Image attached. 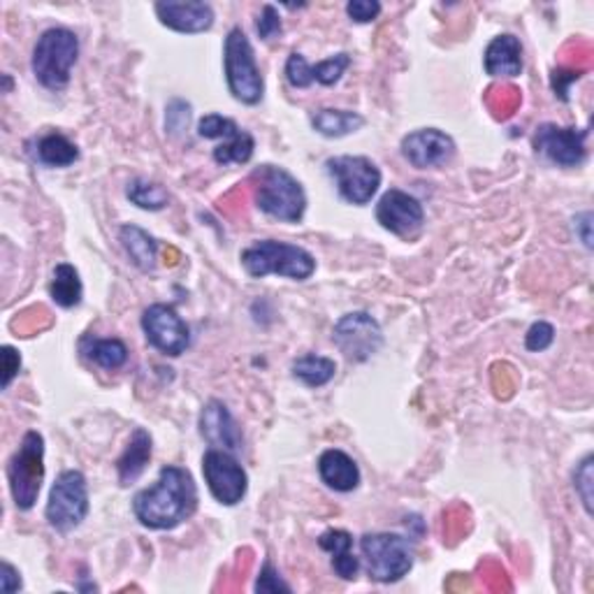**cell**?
<instances>
[{
    "mask_svg": "<svg viewBox=\"0 0 594 594\" xmlns=\"http://www.w3.org/2000/svg\"><path fill=\"white\" fill-rule=\"evenodd\" d=\"M198 509V486L184 467H163L158 481L135 494L133 513L147 530H175Z\"/></svg>",
    "mask_w": 594,
    "mask_h": 594,
    "instance_id": "6da1fadb",
    "label": "cell"
},
{
    "mask_svg": "<svg viewBox=\"0 0 594 594\" xmlns=\"http://www.w3.org/2000/svg\"><path fill=\"white\" fill-rule=\"evenodd\" d=\"M256 181V205L268 217L283 223H300L306 211L302 184L279 165H260L251 177Z\"/></svg>",
    "mask_w": 594,
    "mask_h": 594,
    "instance_id": "7a4b0ae2",
    "label": "cell"
},
{
    "mask_svg": "<svg viewBox=\"0 0 594 594\" xmlns=\"http://www.w3.org/2000/svg\"><path fill=\"white\" fill-rule=\"evenodd\" d=\"M80 59V40L70 29H46L35 46L31 67L35 80L50 91H63Z\"/></svg>",
    "mask_w": 594,
    "mask_h": 594,
    "instance_id": "3957f363",
    "label": "cell"
},
{
    "mask_svg": "<svg viewBox=\"0 0 594 594\" xmlns=\"http://www.w3.org/2000/svg\"><path fill=\"white\" fill-rule=\"evenodd\" d=\"M242 265L253 279L279 274L293 281H306L316 272V258L298 244L260 240L242 251Z\"/></svg>",
    "mask_w": 594,
    "mask_h": 594,
    "instance_id": "277c9868",
    "label": "cell"
},
{
    "mask_svg": "<svg viewBox=\"0 0 594 594\" xmlns=\"http://www.w3.org/2000/svg\"><path fill=\"white\" fill-rule=\"evenodd\" d=\"M223 70L235 101H240L244 105H258L263 101L265 82L256 63L253 44L247 38V33L237 27L230 29L223 42Z\"/></svg>",
    "mask_w": 594,
    "mask_h": 594,
    "instance_id": "5b68a950",
    "label": "cell"
},
{
    "mask_svg": "<svg viewBox=\"0 0 594 594\" xmlns=\"http://www.w3.org/2000/svg\"><path fill=\"white\" fill-rule=\"evenodd\" d=\"M44 481V439L29 430L8 462V483L19 511H31L38 504Z\"/></svg>",
    "mask_w": 594,
    "mask_h": 594,
    "instance_id": "8992f818",
    "label": "cell"
},
{
    "mask_svg": "<svg viewBox=\"0 0 594 594\" xmlns=\"http://www.w3.org/2000/svg\"><path fill=\"white\" fill-rule=\"evenodd\" d=\"M367 574L376 583H397L414 569V545L407 536L372 532L361 539Z\"/></svg>",
    "mask_w": 594,
    "mask_h": 594,
    "instance_id": "52a82bcc",
    "label": "cell"
},
{
    "mask_svg": "<svg viewBox=\"0 0 594 594\" xmlns=\"http://www.w3.org/2000/svg\"><path fill=\"white\" fill-rule=\"evenodd\" d=\"M88 515V486L86 477L80 469H65L59 473L50 490V502H46L44 518L50 525L67 534L77 530Z\"/></svg>",
    "mask_w": 594,
    "mask_h": 594,
    "instance_id": "ba28073f",
    "label": "cell"
},
{
    "mask_svg": "<svg viewBox=\"0 0 594 594\" xmlns=\"http://www.w3.org/2000/svg\"><path fill=\"white\" fill-rule=\"evenodd\" d=\"M327 175L335 179L340 196L351 205H367L382 186V170L367 156H335L325 160Z\"/></svg>",
    "mask_w": 594,
    "mask_h": 594,
    "instance_id": "9c48e42d",
    "label": "cell"
},
{
    "mask_svg": "<svg viewBox=\"0 0 594 594\" xmlns=\"http://www.w3.org/2000/svg\"><path fill=\"white\" fill-rule=\"evenodd\" d=\"M202 477L211 492L223 507H237L247 497L249 477L244 467L235 460L232 454L221 448H209L202 456Z\"/></svg>",
    "mask_w": 594,
    "mask_h": 594,
    "instance_id": "30bf717a",
    "label": "cell"
},
{
    "mask_svg": "<svg viewBox=\"0 0 594 594\" xmlns=\"http://www.w3.org/2000/svg\"><path fill=\"white\" fill-rule=\"evenodd\" d=\"M332 342L344 353L351 363H365L382 348L384 332L367 312H353L337 321L332 330Z\"/></svg>",
    "mask_w": 594,
    "mask_h": 594,
    "instance_id": "8fae6325",
    "label": "cell"
},
{
    "mask_svg": "<svg viewBox=\"0 0 594 594\" xmlns=\"http://www.w3.org/2000/svg\"><path fill=\"white\" fill-rule=\"evenodd\" d=\"M198 133L205 139H221L219 147H213V160L219 165H244L253 158L256 139L251 133L237 126L232 118L221 114H207L200 118Z\"/></svg>",
    "mask_w": 594,
    "mask_h": 594,
    "instance_id": "7c38bea8",
    "label": "cell"
},
{
    "mask_svg": "<svg viewBox=\"0 0 594 594\" xmlns=\"http://www.w3.org/2000/svg\"><path fill=\"white\" fill-rule=\"evenodd\" d=\"M142 330H145L147 342L165 353V355H177L186 353V348L191 346V330H188L186 321L175 312V306L170 304H152L142 314Z\"/></svg>",
    "mask_w": 594,
    "mask_h": 594,
    "instance_id": "4fadbf2b",
    "label": "cell"
},
{
    "mask_svg": "<svg viewBox=\"0 0 594 594\" xmlns=\"http://www.w3.org/2000/svg\"><path fill=\"white\" fill-rule=\"evenodd\" d=\"M587 131L560 128L557 124H541L534 133V149L560 168H579L587 158Z\"/></svg>",
    "mask_w": 594,
    "mask_h": 594,
    "instance_id": "5bb4252c",
    "label": "cell"
},
{
    "mask_svg": "<svg viewBox=\"0 0 594 594\" xmlns=\"http://www.w3.org/2000/svg\"><path fill=\"white\" fill-rule=\"evenodd\" d=\"M402 156L416 170H433L450 163L456 156V142L439 128H420L402 139Z\"/></svg>",
    "mask_w": 594,
    "mask_h": 594,
    "instance_id": "9a60e30c",
    "label": "cell"
},
{
    "mask_svg": "<svg viewBox=\"0 0 594 594\" xmlns=\"http://www.w3.org/2000/svg\"><path fill=\"white\" fill-rule=\"evenodd\" d=\"M376 221L397 237H414L425 223V211L418 198L390 188L376 205Z\"/></svg>",
    "mask_w": 594,
    "mask_h": 594,
    "instance_id": "2e32d148",
    "label": "cell"
},
{
    "mask_svg": "<svg viewBox=\"0 0 594 594\" xmlns=\"http://www.w3.org/2000/svg\"><path fill=\"white\" fill-rule=\"evenodd\" d=\"M198 425H200V437L209 444V448H221L228 450V454L242 450L244 444L242 430L223 402L209 399L200 411Z\"/></svg>",
    "mask_w": 594,
    "mask_h": 594,
    "instance_id": "e0dca14e",
    "label": "cell"
},
{
    "mask_svg": "<svg viewBox=\"0 0 594 594\" xmlns=\"http://www.w3.org/2000/svg\"><path fill=\"white\" fill-rule=\"evenodd\" d=\"M348 65H351L348 54H337V56L325 59L316 65H309L302 54L293 52L286 61V80L293 88H306V86H312L314 82H319L323 86H332L344 77Z\"/></svg>",
    "mask_w": 594,
    "mask_h": 594,
    "instance_id": "ac0fdd59",
    "label": "cell"
},
{
    "mask_svg": "<svg viewBox=\"0 0 594 594\" xmlns=\"http://www.w3.org/2000/svg\"><path fill=\"white\" fill-rule=\"evenodd\" d=\"M156 14L163 27L186 35L205 33L213 27V8L200 0H186V3L165 0V3H156Z\"/></svg>",
    "mask_w": 594,
    "mask_h": 594,
    "instance_id": "d6986e66",
    "label": "cell"
},
{
    "mask_svg": "<svg viewBox=\"0 0 594 594\" xmlns=\"http://www.w3.org/2000/svg\"><path fill=\"white\" fill-rule=\"evenodd\" d=\"M319 477L335 492H353L361 486V469L348 454L340 448H327L319 458Z\"/></svg>",
    "mask_w": 594,
    "mask_h": 594,
    "instance_id": "ffe728a7",
    "label": "cell"
},
{
    "mask_svg": "<svg viewBox=\"0 0 594 594\" xmlns=\"http://www.w3.org/2000/svg\"><path fill=\"white\" fill-rule=\"evenodd\" d=\"M486 73L490 77H518L522 73V44L515 35L494 38L483 56Z\"/></svg>",
    "mask_w": 594,
    "mask_h": 594,
    "instance_id": "44dd1931",
    "label": "cell"
},
{
    "mask_svg": "<svg viewBox=\"0 0 594 594\" xmlns=\"http://www.w3.org/2000/svg\"><path fill=\"white\" fill-rule=\"evenodd\" d=\"M152 450H154V441L152 435L147 430H137L133 433L124 456L116 460V471H118V483L122 486H131L135 483L142 473H145L149 460H152Z\"/></svg>",
    "mask_w": 594,
    "mask_h": 594,
    "instance_id": "7402d4cb",
    "label": "cell"
},
{
    "mask_svg": "<svg viewBox=\"0 0 594 594\" xmlns=\"http://www.w3.org/2000/svg\"><path fill=\"white\" fill-rule=\"evenodd\" d=\"M319 545L332 555V569L344 581H355L361 572V560L353 555V536L346 530H327L319 536Z\"/></svg>",
    "mask_w": 594,
    "mask_h": 594,
    "instance_id": "603a6c76",
    "label": "cell"
},
{
    "mask_svg": "<svg viewBox=\"0 0 594 594\" xmlns=\"http://www.w3.org/2000/svg\"><path fill=\"white\" fill-rule=\"evenodd\" d=\"M118 242L124 244L131 263L139 270V272H152L156 268V258H158V244L154 237L142 230L139 226H124L118 230Z\"/></svg>",
    "mask_w": 594,
    "mask_h": 594,
    "instance_id": "cb8c5ba5",
    "label": "cell"
},
{
    "mask_svg": "<svg viewBox=\"0 0 594 594\" xmlns=\"http://www.w3.org/2000/svg\"><path fill=\"white\" fill-rule=\"evenodd\" d=\"M312 126L316 133L330 139L346 137L365 126V116L351 110H319L312 114Z\"/></svg>",
    "mask_w": 594,
    "mask_h": 594,
    "instance_id": "d4e9b609",
    "label": "cell"
},
{
    "mask_svg": "<svg viewBox=\"0 0 594 594\" xmlns=\"http://www.w3.org/2000/svg\"><path fill=\"white\" fill-rule=\"evenodd\" d=\"M50 295L63 309H73L82 302L84 286H82V279H80V272L75 265L59 263L54 268L52 283H50Z\"/></svg>",
    "mask_w": 594,
    "mask_h": 594,
    "instance_id": "484cf974",
    "label": "cell"
},
{
    "mask_svg": "<svg viewBox=\"0 0 594 594\" xmlns=\"http://www.w3.org/2000/svg\"><path fill=\"white\" fill-rule=\"evenodd\" d=\"M291 372H293V378H298V382L304 384L306 388H321L335 378L337 363L332 358H325V355L309 353L293 363Z\"/></svg>",
    "mask_w": 594,
    "mask_h": 594,
    "instance_id": "4316f807",
    "label": "cell"
},
{
    "mask_svg": "<svg viewBox=\"0 0 594 594\" xmlns=\"http://www.w3.org/2000/svg\"><path fill=\"white\" fill-rule=\"evenodd\" d=\"M35 158L42 165H50V168H67V165H73L80 158V149L65 135L50 133L38 139Z\"/></svg>",
    "mask_w": 594,
    "mask_h": 594,
    "instance_id": "83f0119b",
    "label": "cell"
},
{
    "mask_svg": "<svg viewBox=\"0 0 594 594\" xmlns=\"http://www.w3.org/2000/svg\"><path fill=\"white\" fill-rule=\"evenodd\" d=\"M82 353L91 363H96L103 369H118L128 361V346L122 340H96L84 337L82 340Z\"/></svg>",
    "mask_w": 594,
    "mask_h": 594,
    "instance_id": "f1b7e54d",
    "label": "cell"
},
{
    "mask_svg": "<svg viewBox=\"0 0 594 594\" xmlns=\"http://www.w3.org/2000/svg\"><path fill=\"white\" fill-rule=\"evenodd\" d=\"M126 198L139 207V209H147V211H160L168 207L170 202V196L168 191H165V188L156 181H149V179H133L126 188Z\"/></svg>",
    "mask_w": 594,
    "mask_h": 594,
    "instance_id": "f546056e",
    "label": "cell"
},
{
    "mask_svg": "<svg viewBox=\"0 0 594 594\" xmlns=\"http://www.w3.org/2000/svg\"><path fill=\"white\" fill-rule=\"evenodd\" d=\"M592 481H594V458L585 456L574 473V488H576V494L581 497V502H583L587 513H592V499H594V494H592L594 483Z\"/></svg>",
    "mask_w": 594,
    "mask_h": 594,
    "instance_id": "4dcf8cb0",
    "label": "cell"
},
{
    "mask_svg": "<svg viewBox=\"0 0 594 594\" xmlns=\"http://www.w3.org/2000/svg\"><path fill=\"white\" fill-rule=\"evenodd\" d=\"M555 342V327L545 321H536L525 335V348L532 353H541Z\"/></svg>",
    "mask_w": 594,
    "mask_h": 594,
    "instance_id": "1f68e13d",
    "label": "cell"
},
{
    "mask_svg": "<svg viewBox=\"0 0 594 594\" xmlns=\"http://www.w3.org/2000/svg\"><path fill=\"white\" fill-rule=\"evenodd\" d=\"M256 31L263 40H274L277 35H281V17L274 6H263V10H260Z\"/></svg>",
    "mask_w": 594,
    "mask_h": 594,
    "instance_id": "d6a6232c",
    "label": "cell"
},
{
    "mask_svg": "<svg viewBox=\"0 0 594 594\" xmlns=\"http://www.w3.org/2000/svg\"><path fill=\"white\" fill-rule=\"evenodd\" d=\"M346 14L355 23H372L382 14V3H376V0H351L346 6Z\"/></svg>",
    "mask_w": 594,
    "mask_h": 594,
    "instance_id": "836d02e7",
    "label": "cell"
},
{
    "mask_svg": "<svg viewBox=\"0 0 594 594\" xmlns=\"http://www.w3.org/2000/svg\"><path fill=\"white\" fill-rule=\"evenodd\" d=\"M256 592H291V585H286L281 581L279 572L272 566V562L268 560L260 569V576L256 581Z\"/></svg>",
    "mask_w": 594,
    "mask_h": 594,
    "instance_id": "e575fe53",
    "label": "cell"
},
{
    "mask_svg": "<svg viewBox=\"0 0 594 594\" xmlns=\"http://www.w3.org/2000/svg\"><path fill=\"white\" fill-rule=\"evenodd\" d=\"M0 363H3V390H8L21 369V355L17 348L3 346L0 348Z\"/></svg>",
    "mask_w": 594,
    "mask_h": 594,
    "instance_id": "d590c367",
    "label": "cell"
},
{
    "mask_svg": "<svg viewBox=\"0 0 594 594\" xmlns=\"http://www.w3.org/2000/svg\"><path fill=\"white\" fill-rule=\"evenodd\" d=\"M0 583H3L6 594H14L21 590V574L10 562H3V566H0Z\"/></svg>",
    "mask_w": 594,
    "mask_h": 594,
    "instance_id": "8d00e7d4",
    "label": "cell"
},
{
    "mask_svg": "<svg viewBox=\"0 0 594 594\" xmlns=\"http://www.w3.org/2000/svg\"><path fill=\"white\" fill-rule=\"evenodd\" d=\"M590 221L592 213H581V223H583V244L590 249L592 247V237H590Z\"/></svg>",
    "mask_w": 594,
    "mask_h": 594,
    "instance_id": "74e56055",
    "label": "cell"
}]
</instances>
